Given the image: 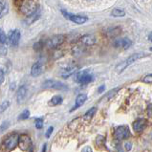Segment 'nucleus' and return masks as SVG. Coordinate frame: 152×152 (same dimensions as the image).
I'll return each mask as SVG.
<instances>
[{
  "mask_svg": "<svg viewBox=\"0 0 152 152\" xmlns=\"http://www.w3.org/2000/svg\"><path fill=\"white\" fill-rule=\"evenodd\" d=\"M142 82H145V83H152V74L146 75L144 79H142Z\"/></svg>",
  "mask_w": 152,
  "mask_h": 152,
  "instance_id": "obj_29",
  "label": "nucleus"
},
{
  "mask_svg": "<svg viewBox=\"0 0 152 152\" xmlns=\"http://www.w3.org/2000/svg\"><path fill=\"white\" fill-rule=\"evenodd\" d=\"M147 125V121L145 119H138L133 123V128L136 132L142 131Z\"/></svg>",
  "mask_w": 152,
  "mask_h": 152,
  "instance_id": "obj_14",
  "label": "nucleus"
},
{
  "mask_svg": "<svg viewBox=\"0 0 152 152\" xmlns=\"http://www.w3.org/2000/svg\"><path fill=\"white\" fill-rule=\"evenodd\" d=\"M18 140H19V135H17L15 133L9 135L3 142L4 149L6 151L14 150L15 147L18 145Z\"/></svg>",
  "mask_w": 152,
  "mask_h": 152,
  "instance_id": "obj_3",
  "label": "nucleus"
},
{
  "mask_svg": "<svg viewBox=\"0 0 152 152\" xmlns=\"http://www.w3.org/2000/svg\"><path fill=\"white\" fill-rule=\"evenodd\" d=\"M63 15L68 18L69 20H71L72 22L76 23V24H79V25H81V24H84L85 22H87L88 20V17L87 16H84V15H70V14H67L65 11H61Z\"/></svg>",
  "mask_w": 152,
  "mask_h": 152,
  "instance_id": "obj_10",
  "label": "nucleus"
},
{
  "mask_svg": "<svg viewBox=\"0 0 152 152\" xmlns=\"http://www.w3.org/2000/svg\"><path fill=\"white\" fill-rule=\"evenodd\" d=\"M130 136V131L128 126H125V125H121V126H119L115 129L114 132V137L116 140L118 141H123L127 139Z\"/></svg>",
  "mask_w": 152,
  "mask_h": 152,
  "instance_id": "obj_8",
  "label": "nucleus"
},
{
  "mask_svg": "<svg viewBox=\"0 0 152 152\" xmlns=\"http://www.w3.org/2000/svg\"><path fill=\"white\" fill-rule=\"evenodd\" d=\"M80 42L83 45L92 46V45H94L95 43L97 42V39H96V37H95L94 36H92V34H85V36L81 37Z\"/></svg>",
  "mask_w": 152,
  "mask_h": 152,
  "instance_id": "obj_15",
  "label": "nucleus"
},
{
  "mask_svg": "<svg viewBox=\"0 0 152 152\" xmlns=\"http://www.w3.org/2000/svg\"><path fill=\"white\" fill-rule=\"evenodd\" d=\"M46 148H47V145H46V144H44V145H43V146H42L41 152H46Z\"/></svg>",
  "mask_w": 152,
  "mask_h": 152,
  "instance_id": "obj_37",
  "label": "nucleus"
},
{
  "mask_svg": "<svg viewBox=\"0 0 152 152\" xmlns=\"http://www.w3.org/2000/svg\"><path fill=\"white\" fill-rule=\"evenodd\" d=\"M148 55L147 54H145V53H135V54H133L129 56V58H127L126 59L124 60V62H121L120 63L118 66H117V71L118 72H123L125 68H127V66H129L130 64H132L134 63L135 61H137V60L139 59H141V58H145V56H147Z\"/></svg>",
  "mask_w": 152,
  "mask_h": 152,
  "instance_id": "obj_2",
  "label": "nucleus"
},
{
  "mask_svg": "<svg viewBox=\"0 0 152 152\" xmlns=\"http://www.w3.org/2000/svg\"><path fill=\"white\" fill-rule=\"evenodd\" d=\"M8 48L6 44H0V56H4L7 55Z\"/></svg>",
  "mask_w": 152,
  "mask_h": 152,
  "instance_id": "obj_26",
  "label": "nucleus"
},
{
  "mask_svg": "<svg viewBox=\"0 0 152 152\" xmlns=\"http://www.w3.org/2000/svg\"><path fill=\"white\" fill-rule=\"evenodd\" d=\"M150 51H152V47H150V49H149Z\"/></svg>",
  "mask_w": 152,
  "mask_h": 152,
  "instance_id": "obj_39",
  "label": "nucleus"
},
{
  "mask_svg": "<svg viewBox=\"0 0 152 152\" xmlns=\"http://www.w3.org/2000/svg\"><path fill=\"white\" fill-rule=\"evenodd\" d=\"M30 117V111L29 110H24L18 117V120H27Z\"/></svg>",
  "mask_w": 152,
  "mask_h": 152,
  "instance_id": "obj_25",
  "label": "nucleus"
},
{
  "mask_svg": "<svg viewBox=\"0 0 152 152\" xmlns=\"http://www.w3.org/2000/svg\"><path fill=\"white\" fill-rule=\"evenodd\" d=\"M63 99L61 96H54L53 98L51 99V101L49 102V105H52V106H56L58 105V104H60L62 102Z\"/></svg>",
  "mask_w": 152,
  "mask_h": 152,
  "instance_id": "obj_18",
  "label": "nucleus"
},
{
  "mask_svg": "<svg viewBox=\"0 0 152 152\" xmlns=\"http://www.w3.org/2000/svg\"><path fill=\"white\" fill-rule=\"evenodd\" d=\"M81 152H92V148L90 146H85L83 149L81 150Z\"/></svg>",
  "mask_w": 152,
  "mask_h": 152,
  "instance_id": "obj_35",
  "label": "nucleus"
},
{
  "mask_svg": "<svg viewBox=\"0 0 152 152\" xmlns=\"http://www.w3.org/2000/svg\"><path fill=\"white\" fill-rule=\"evenodd\" d=\"M104 89H105V86L104 85H102L101 87H99V89H98V91H99V93H102L103 91H104Z\"/></svg>",
  "mask_w": 152,
  "mask_h": 152,
  "instance_id": "obj_36",
  "label": "nucleus"
},
{
  "mask_svg": "<svg viewBox=\"0 0 152 152\" xmlns=\"http://www.w3.org/2000/svg\"><path fill=\"white\" fill-rule=\"evenodd\" d=\"M111 15L114 17H123L125 15V12L124 11L121 10V9H114V10L111 12Z\"/></svg>",
  "mask_w": 152,
  "mask_h": 152,
  "instance_id": "obj_20",
  "label": "nucleus"
},
{
  "mask_svg": "<svg viewBox=\"0 0 152 152\" xmlns=\"http://www.w3.org/2000/svg\"><path fill=\"white\" fill-rule=\"evenodd\" d=\"M5 81V74L2 69H0V84H2Z\"/></svg>",
  "mask_w": 152,
  "mask_h": 152,
  "instance_id": "obj_31",
  "label": "nucleus"
},
{
  "mask_svg": "<svg viewBox=\"0 0 152 152\" xmlns=\"http://www.w3.org/2000/svg\"><path fill=\"white\" fill-rule=\"evenodd\" d=\"M148 39H149V40H150V41L152 42V32H151V33L149 34V36H148Z\"/></svg>",
  "mask_w": 152,
  "mask_h": 152,
  "instance_id": "obj_38",
  "label": "nucleus"
},
{
  "mask_svg": "<svg viewBox=\"0 0 152 152\" xmlns=\"http://www.w3.org/2000/svg\"><path fill=\"white\" fill-rule=\"evenodd\" d=\"M18 3L21 14H23L27 17L33 15L38 11V6L36 1H20Z\"/></svg>",
  "mask_w": 152,
  "mask_h": 152,
  "instance_id": "obj_1",
  "label": "nucleus"
},
{
  "mask_svg": "<svg viewBox=\"0 0 152 152\" xmlns=\"http://www.w3.org/2000/svg\"><path fill=\"white\" fill-rule=\"evenodd\" d=\"M42 47H43V42L39 41V42H37L36 44L34 45V49L38 52V51H40L42 49Z\"/></svg>",
  "mask_w": 152,
  "mask_h": 152,
  "instance_id": "obj_30",
  "label": "nucleus"
},
{
  "mask_svg": "<svg viewBox=\"0 0 152 152\" xmlns=\"http://www.w3.org/2000/svg\"><path fill=\"white\" fill-rule=\"evenodd\" d=\"M18 146L22 151H29L32 149V140L28 135H21L19 136Z\"/></svg>",
  "mask_w": 152,
  "mask_h": 152,
  "instance_id": "obj_9",
  "label": "nucleus"
},
{
  "mask_svg": "<svg viewBox=\"0 0 152 152\" xmlns=\"http://www.w3.org/2000/svg\"><path fill=\"white\" fill-rule=\"evenodd\" d=\"M7 12V6L4 1H0V18Z\"/></svg>",
  "mask_w": 152,
  "mask_h": 152,
  "instance_id": "obj_22",
  "label": "nucleus"
},
{
  "mask_svg": "<svg viewBox=\"0 0 152 152\" xmlns=\"http://www.w3.org/2000/svg\"><path fill=\"white\" fill-rule=\"evenodd\" d=\"M64 41H65V37L62 36V34H58V36H54L50 37L46 42V46L49 49H56L61 45Z\"/></svg>",
  "mask_w": 152,
  "mask_h": 152,
  "instance_id": "obj_7",
  "label": "nucleus"
},
{
  "mask_svg": "<svg viewBox=\"0 0 152 152\" xmlns=\"http://www.w3.org/2000/svg\"><path fill=\"white\" fill-rule=\"evenodd\" d=\"M147 115H148L150 118H152V104H149L148 107H147Z\"/></svg>",
  "mask_w": 152,
  "mask_h": 152,
  "instance_id": "obj_33",
  "label": "nucleus"
},
{
  "mask_svg": "<svg viewBox=\"0 0 152 152\" xmlns=\"http://www.w3.org/2000/svg\"><path fill=\"white\" fill-rule=\"evenodd\" d=\"M43 124H44V121H43L42 118H38L36 120V127L37 129H41L43 127Z\"/></svg>",
  "mask_w": 152,
  "mask_h": 152,
  "instance_id": "obj_28",
  "label": "nucleus"
},
{
  "mask_svg": "<svg viewBox=\"0 0 152 152\" xmlns=\"http://www.w3.org/2000/svg\"><path fill=\"white\" fill-rule=\"evenodd\" d=\"M42 87L44 89H54V90H66L68 87L62 82L55 80H48L43 82Z\"/></svg>",
  "mask_w": 152,
  "mask_h": 152,
  "instance_id": "obj_4",
  "label": "nucleus"
},
{
  "mask_svg": "<svg viewBox=\"0 0 152 152\" xmlns=\"http://www.w3.org/2000/svg\"><path fill=\"white\" fill-rule=\"evenodd\" d=\"M77 70V66H71V67L64 68L61 72V77H63V79H67V77H69L71 75H73V74L75 73Z\"/></svg>",
  "mask_w": 152,
  "mask_h": 152,
  "instance_id": "obj_17",
  "label": "nucleus"
},
{
  "mask_svg": "<svg viewBox=\"0 0 152 152\" xmlns=\"http://www.w3.org/2000/svg\"><path fill=\"white\" fill-rule=\"evenodd\" d=\"M39 16H40V11H39V9H38V11L36 12V14H34L33 15L27 17V22H28L29 24H31V23L34 22L36 20H37V19H38V17H39Z\"/></svg>",
  "mask_w": 152,
  "mask_h": 152,
  "instance_id": "obj_21",
  "label": "nucleus"
},
{
  "mask_svg": "<svg viewBox=\"0 0 152 152\" xmlns=\"http://www.w3.org/2000/svg\"><path fill=\"white\" fill-rule=\"evenodd\" d=\"M27 92H28V88H27V86H25V85L20 86V87L17 89V93H16V101H17V102L21 103L24 101L26 96H27Z\"/></svg>",
  "mask_w": 152,
  "mask_h": 152,
  "instance_id": "obj_13",
  "label": "nucleus"
},
{
  "mask_svg": "<svg viewBox=\"0 0 152 152\" xmlns=\"http://www.w3.org/2000/svg\"><path fill=\"white\" fill-rule=\"evenodd\" d=\"M131 147H132L131 142H125V144H124V148L126 149L127 151H129L130 149H131Z\"/></svg>",
  "mask_w": 152,
  "mask_h": 152,
  "instance_id": "obj_34",
  "label": "nucleus"
},
{
  "mask_svg": "<svg viewBox=\"0 0 152 152\" xmlns=\"http://www.w3.org/2000/svg\"><path fill=\"white\" fill-rule=\"evenodd\" d=\"M6 42H7L6 34L2 29H0V44H6Z\"/></svg>",
  "mask_w": 152,
  "mask_h": 152,
  "instance_id": "obj_23",
  "label": "nucleus"
},
{
  "mask_svg": "<svg viewBox=\"0 0 152 152\" xmlns=\"http://www.w3.org/2000/svg\"><path fill=\"white\" fill-rule=\"evenodd\" d=\"M20 37H21V34L18 30L14 29L11 30L8 34L7 37V42L9 43V45L12 47H15L18 45V43L20 41Z\"/></svg>",
  "mask_w": 152,
  "mask_h": 152,
  "instance_id": "obj_5",
  "label": "nucleus"
},
{
  "mask_svg": "<svg viewBox=\"0 0 152 152\" xmlns=\"http://www.w3.org/2000/svg\"><path fill=\"white\" fill-rule=\"evenodd\" d=\"M96 112H97V108L96 107H92L91 109H89L87 112L85 113V115L83 116V119L86 120V121H90L94 117L95 113H96Z\"/></svg>",
  "mask_w": 152,
  "mask_h": 152,
  "instance_id": "obj_19",
  "label": "nucleus"
},
{
  "mask_svg": "<svg viewBox=\"0 0 152 152\" xmlns=\"http://www.w3.org/2000/svg\"><path fill=\"white\" fill-rule=\"evenodd\" d=\"M9 106H10V102H8V101L3 102L1 104H0V113H2L5 110H7L9 108Z\"/></svg>",
  "mask_w": 152,
  "mask_h": 152,
  "instance_id": "obj_24",
  "label": "nucleus"
},
{
  "mask_svg": "<svg viewBox=\"0 0 152 152\" xmlns=\"http://www.w3.org/2000/svg\"><path fill=\"white\" fill-rule=\"evenodd\" d=\"M10 126V123H9L8 121H2V124H0V132H3L5 131V130Z\"/></svg>",
  "mask_w": 152,
  "mask_h": 152,
  "instance_id": "obj_27",
  "label": "nucleus"
},
{
  "mask_svg": "<svg viewBox=\"0 0 152 152\" xmlns=\"http://www.w3.org/2000/svg\"><path fill=\"white\" fill-rule=\"evenodd\" d=\"M53 131H54V127H53V126H50V127L48 128V130H47V131H46V133H45V136H46V138H47V139L50 138L51 134L53 133Z\"/></svg>",
  "mask_w": 152,
  "mask_h": 152,
  "instance_id": "obj_32",
  "label": "nucleus"
},
{
  "mask_svg": "<svg viewBox=\"0 0 152 152\" xmlns=\"http://www.w3.org/2000/svg\"><path fill=\"white\" fill-rule=\"evenodd\" d=\"M43 71H44V64H43L41 60H38V61L33 64V66L31 68V76L34 77H37L38 76H40L43 73Z\"/></svg>",
  "mask_w": 152,
  "mask_h": 152,
  "instance_id": "obj_11",
  "label": "nucleus"
},
{
  "mask_svg": "<svg viewBox=\"0 0 152 152\" xmlns=\"http://www.w3.org/2000/svg\"><path fill=\"white\" fill-rule=\"evenodd\" d=\"M93 80H94V76L92 74H90L88 71H80L76 76V80L81 85L88 84L91 81H93Z\"/></svg>",
  "mask_w": 152,
  "mask_h": 152,
  "instance_id": "obj_6",
  "label": "nucleus"
},
{
  "mask_svg": "<svg viewBox=\"0 0 152 152\" xmlns=\"http://www.w3.org/2000/svg\"><path fill=\"white\" fill-rule=\"evenodd\" d=\"M132 45V41L127 37H124V38H120V39H117L114 42V47L116 48H121L124 50H126L130 48Z\"/></svg>",
  "mask_w": 152,
  "mask_h": 152,
  "instance_id": "obj_12",
  "label": "nucleus"
},
{
  "mask_svg": "<svg viewBox=\"0 0 152 152\" xmlns=\"http://www.w3.org/2000/svg\"><path fill=\"white\" fill-rule=\"evenodd\" d=\"M86 99H87V95L80 94L79 96L77 97L76 102H75V105H74V107L71 109V111H75L76 109H77V108H80L81 105H83L84 102H86Z\"/></svg>",
  "mask_w": 152,
  "mask_h": 152,
  "instance_id": "obj_16",
  "label": "nucleus"
}]
</instances>
